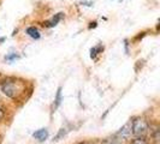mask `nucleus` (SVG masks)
Listing matches in <instances>:
<instances>
[{"label": "nucleus", "mask_w": 160, "mask_h": 144, "mask_svg": "<svg viewBox=\"0 0 160 144\" xmlns=\"http://www.w3.org/2000/svg\"><path fill=\"white\" fill-rule=\"evenodd\" d=\"M1 91L10 98L19 100V97L23 95L25 91V84L23 80H18L16 78H8L2 82Z\"/></svg>", "instance_id": "1"}, {"label": "nucleus", "mask_w": 160, "mask_h": 144, "mask_svg": "<svg viewBox=\"0 0 160 144\" xmlns=\"http://www.w3.org/2000/svg\"><path fill=\"white\" fill-rule=\"evenodd\" d=\"M131 125H132V135L136 137H144L149 130L148 122L142 118H137V119L132 120Z\"/></svg>", "instance_id": "2"}, {"label": "nucleus", "mask_w": 160, "mask_h": 144, "mask_svg": "<svg viewBox=\"0 0 160 144\" xmlns=\"http://www.w3.org/2000/svg\"><path fill=\"white\" fill-rule=\"evenodd\" d=\"M65 17V13L64 12H58V13H56L54 16H52L49 19H47V21H45L43 22V26L45 28H54V26H57L58 24H59V22L60 21H63V18Z\"/></svg>", "instance_id": "3"}, {"label": "nucleus", "mask_w": 160, "mask_h": 144, "mask_svg": "<svg viewBox=\"0 0 160 144\" xmlns=\"http://www.w3.org/2000/svg\"><path fill=\"white\" fill-rule=\"evenodd\" d=\"M117 136L122 138V139H129L130 137L132 136V125H131V121L127 122L123 127L120 128L119 131L117 132Z\"/></svg>", "instance_id": "4"}, {"label": "nucleus", "mask_w": 160, "mask_h": 144, "mask_svg": "<svg viewBox=\"0 0 160 144\" xmlns=\"http://www.w3.org/2000/svg\"><path fill=\"white\" fill-rule=\"evenodd\" d=\"M25 34L29 36V37H32V40H39L41 37V34H40V30L36 28V26H28L27 29H25Z\"/></svg>", "instance_id": "5"}, {"label": "nucleus", "mask_w": 160, "mask_h": 144, "mask_svg": "<svg viewBox=\"0 0 160 144\" xmlns=\"http://www.w3.org/2000/svg\"><path fill=\"white\" fill-rule=\"evenodd\" d=\"M32 137L35 138V139H38L39 142H43V141H46L48 137V131L47 128H40V130H38L36 132H34L32 133Z\"/></svg>", "instance_id": "6"}, {"label": "nucleus", "mask_w": 160, "mask_h": 144, "mask_svg": "<svg viewBox=\"0 0 160 144\" xmlns=\"http://www.w3.org/2000/svg\"><path fill=\"white\" fill-rule=\"evenodd\" d=\"M102 52H104V46H102L101 43L98 45V46H94V47L90 49V58L95 60L96 58H98V55L101 54Z\"/></svg>", "instance_id": "7"}, {"label": "nucleus", "mask_w": 160, "mask_h": 144, "mask_svg": "<svg viewBox=\"0 0 160 144\" xmlns=\"http://www.w3.org/2000/svg\"><path fill=\"white\" fill-rule=\"evenodd\" d=\"M102 144H123V139L116 135V136L111 137V138H106L102 142Z\"/></svg>", "instance_id": "8"}, {"label": "nucleus", "mask_w": 160, "mask_h": 144, "mask_svg": "<svg viewBox=\"0 0 160 144\" xmlns=\"http://www.w3.org/2000/svg\"><path fill=\"white\" fill-rule=\"evenodd\" d=\"M54 103H56V104H54V108H58V107L60 106V103H62V88H58Z\"/></svg>", "instance_id": "9"}, {"label": "nucleus", "mask_w": 160, "mask_h": 144, "mask_svg": "<svg viewBox=\"0 0 160 144\" xmlns=\"http://www.w3.org/2000/svg\"><path fill=\"white\" fill-rule=\"evenodd\" d=\"M66 133H68V130H66V128H64V127L60 128L59 132H58V135L54 137V142H58V141H60L62 138H64V137L66 136Z\"/></svg>", "instance_id": "10"}, {"label": "nucleus", "mask_w": 160, "mask_h": 144, "mask_svg": "<svg viewBox=\"0 0 160 144\" xmlns=\"http://www.w3.org/2000/svg\"><path fill=\"white\" fill-rule=\"evenodd\" d=\"M131 144H148V143H147V141L144 139L143 137H137L136 139H134L131 142Z\"/></svg>", "instance_id": "11"}, {"label": "nucleus", "mask_w": 160, "mask_h": 144, "mask_svg": "<svg viewBox=\"0 0 160 144\" xmlns=\"http://www.w3.org/2000/svg\"><path fill=\"white\" fill-rule=\"evenodd\" d=\"M16 59H19V55L16 54V53H12V54H10V55L5 56V60H6V61H13V60H16Z\"/></svg>", "instance_id": "12"}, {"label": "nucleus", "mask_w": 160, "mask_h": 144, "mask_svg": "<svg viewBox=\"0 0 160 144\" xmlns=\"http://www.w3.org/2000/svg\"><path fill=\"white\" fill-rule=\"evenodd\" d=\"M80 4L82 6H88V7H93V6H94V2H93V1H86V0H84V1H81Z\"/></svg>", "instance_id": "13"}, {"label": "nucleus", "mask_w": 160, "mask_h": 144, "mask_svg": "<svg viewBox=\"0 0 160 144\" xmlns=\"http://www.w3.org/2000/svg\"><path fill=\"white\" fill-rule=\"evenodd\" d=\"M96 26H98V22L94 21V22H90V23H89L88 29H94V28H96Z\"/></svg>", "instance_id": "14"}, {"label": "nucleus", "mask_w": 160, "mask_h": 144, "mask_svg": "<svg viewBox=\"0 0 160 144\" xmlns=\"http://www.w3.org/2000/svg\"><path fill=\"white\" fill-rule=\"evenodd\" d=\"M78 144H96V143H93V142H81Z\"/></svg>", "instance_id": "15"}, {"label": "nucleus", "mask_w": 160, "mask_h": 144, "mask_svg": "<svg viewBox=\"0 0 160 144\" xmlns=\"http://www.w3.org/2000/svg\"><path fill=\"white\" fill-rule=\"evenodd\" d=\"M2 118H4V112H2L1 109H0V120L2 119Z\"/></svg>", "instance_id": "16"}, {"label": "nucleus", "mask_w": 160, "mask_h": 144, "mask_svg": "<svg viewBox=\"0 0 160 144\" xmlns=\"http://www.w3.org/2000/svg\"><path fill=\"white\" fill-rule=\"evenodd\" d=\"M4 41H5V37H1V39H0V43H1V42H4Z\"/></svg>", "instance_id": "17"}, {"label": "nucleus", "mask_w": 160, "mask_h": 144, "mask_svg": "<svg viewBox=\"0 0 160 144\" xmlns=\"http://www.w3.org/2000/svg\"><path fill=\"white\" fill-rule=\"evenodd\" d=\"M120 1H124V0H120Z\"/></svg>", "instance_id": "18"}]
</instances>
